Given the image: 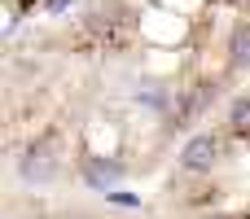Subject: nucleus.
I'll return each instance as SVG.
<instances>
[{
  "mask_svg": "<svg viewBox=\"0 0 250 219\" xmlns=\"http://www.w3.org/2000/svg\"><path fill=\"white\" fill-rule=\"evenodd\" d=\"M18 176H22V184H31V189H48V184L57 180V136H53V132L22 149Z\"/></svg>",
  "mask_w": 250,
  "mask_h": 219,
  "instance_id": "nucleus-1",
  "label": "nucleus"
},
{
  "mask_svg": "<svg viewBox=\"0 0 250 219\" xmlns=\"http://www.w3.org/2000/svg\"><path fill=\"white\" fill-rule=\"evenodd\" d=\"M215 162H220V140H215L211 132H198V136L185 140V149H180V171H189V176H207Z\"/></svg>",
  "mask_w": 250,
  "mask_h": 219,
  "instance_id": "nucleus-2",
  "label": "nucleus"
},
{
  "mask_svg": "<svg viewBox=\"0 0 250 219\" xmlns=\"http://www.w3.org/2000/svg\"><path fill=\"white\" fill-rule=\"evenodd\" d=\"M215 92H220V83H215V79H202V83H193V88H189V97H185V105H180V119H193V114H202V110L215 101Z\"/></svg>",
  "mask_w": 250,
  "mask_h": 219,
  "instance_id": "nucleus-3",
  "label": "nucleus"
},
{
  "mask_svg": "<svg viewBox=\"0 0 250 219\" xmlns=\"http://www.w3.org/2000/svg\"><path fill=\"white\" fill-rule=\"evenodd\" d=\"M229 66L233 70H250V22H237L229 35Z\"/></svg>",
  "mask_w": 250,
  "mask_h": 219,
  "instance_id": "nucleus-4",
  "label": "nucleus"
},
{
  "mask_svg": "<svg viewBox=\"0 0 250 219\" xmlns=\"http://www.w3.org/2000/svg\"><path fill=\"white\" fill-rule=\"evenodd\" d=\"M119 176H123V167H119V162H97V158H88V162H83V180H88L92 189H105V184H114Z\"/></svg>",
  "mask_w": 250,
  "mask_h": 219,
  "instance_id": "nucleus-5",
  "label": "nucleus"
},
{
  "mask_svg": "<svg viewBox=\"0 0 250 219\" xmlns=\"http://www.w3.org/2000/svg\"><path fill=\"white\" fill-rule=\"evenodd\" d=\"M229 123H233V132H250V97H237V101H233Z\"/></svg>",
  "mask_w": 250,
  "mask_h": 219,
  "instance_id": "nucleus-6",
  "label": "nucleus"
},
{
  "mask_svg": "<svg viewBox=\"0 0 250 219\" xmlns=\"http://www.w3.org/2000/svg\"><path fill=\"white\" fill-rule=\"evenodd\" d=\"M62 4H70V0H48V9H62Z\"/></svg>",
  "mask_w": 250,
  "mask_h": 219,
  "instance_id": "nucleus-7",
  "label": "nucleus"
},
{
  "mask_svg": "<svg viewBox=\"0 0 250 219\" xmlns=\"http://www.w3.org/2000/svg\"><path fill=\"white\" fill-rule=\"evenodd\" d=\"M237 9H250V0H237Z\"/></svg>",
  "mask_w": 250,
  "mask_h": 219,
  "instance_id": "nucleus-8",
  "label": "nucleus"
}]
</instances>
